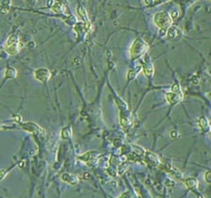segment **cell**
Masks as SVG:
<instances>
[{
  "instance_id": "obj_1",
  "label": "cell",
  "mask_w": 211,
  "mask_h": 198,
  "mask_svg": "<svg viewBox=\"0 0 211 198\" xmlns=\"http://www.w3.org/2000/svg\"><path fill=\"white\" fill-rule=\"evenodd\" d=\"M153 23L161 30H166L172 26V18L168 13L159 12L153 17Z\"/></svg>"
},
{
  "instance_id": "obj_2",
  "label": "cell",
  "mask_w": 211,
  "mask_h": 198,
  "mask_svg": "<svg viewBox=\"0 0 211 198\" xmlns=\"http://www.w3.org/2000/svg\"><path fill=\"white\" fill-rule=\"evenodd\" d=\"M148 50V45L141 38H137L134 41L133 45H132L131 50H130V56L132 59L140 58L141 56L144 55Z\"/></svg>"
},
{
  "instance_id": "obj_3",
  "label": "cell",
  "mask_w": 211,
  "mask_h": 198,
  "mask_svg": "<svg viewBox=\"0 0 211 198\" xmlns=\"http://www.w3.org/2000/svg\"><path fill=\"white\" fill-rule=\"evenodd\" d=\"M20 39L17 34H12L7 38L6 43L4 45V50L6 53H9V55H17L20 51Z\"/></svg>"
},
{
  "instance_id": "obj_4",
  "label": "cell",
  "mask_w": 211,
  "mask_h": 198,
  "mask_svg": "<svg viewBox=\"0 0 211 198\" xmlns=\"http://www.w3.org/2000/svg\"><path fill=\"white\" fill-rule=\"evenodd\" d=\"M34 77L41 83H47L51 78V71L47 68H38L35 70Z\"/></svg>"
},
{
  "instance_id": "obj_5",
  "label": "cell",
  "mask_w": 211,
  "mask_h": 198,
  "mask_svg": "<svg viewBox=\"0 0 211 198\" xmlns=\"http://www.w3.org/2000/svg\"><path fill=\"white\" fill-rule=\"evenodd\" d=\"M183 33L179 28L175 26H171L167 29V37L171 40H179L182 38Z\"/></svg>"
},
{
  "instance_id": "obj_6",
  "label": "cell",
  "mask_w": 211,
  "mask_h": 198,
  "mask_svg": "<svg viewBox=\"0 0 211 198\" xmlns=\"http://www.w3.org/2000/svg\"><path fill=\"white\" fill-rule=\"evenodd\" d=\"M183 98V94L182 92H169V93L166 94V99L167 101L169 102L170 104H176L179 101H181Z\"/></svg>"
},
{
  "instance_id": "obj_7",
  "label": "cell",
  "mask_w": 211,
  "mask_h": 198,
  "mask_svg": "<svg viewBox=\"0 0 211 198\" xmlns=\"http://www.w3.org/2000/svg\"><path fill=\"white\" fill-rule=\"evenodd\" d=\"M22 128L27 130V131H29V132H32V133H41V134L44 133L43 129L40 128L37 124L32 123V122H28V123L23 124V125H22Z\"/></svg>"
},
{
  "instance_id": "obj_8",
  "label": "cell",
  "mask_w": 211,
  "mask_h": 198,
  "mask_svg": "<svg viewBox=\"0 0 211 198\" xmlns=\"http://www.w3.org/2000/svg\"><path fill=\"white\" fill-rule=\"evenodd\" d=\"M97 156H98V153H97V152H89V153L85 154V155L80 156L79 158H78V160L86 162V164L92 165V164H94V162L96 161Z\"/></svg>"
},
{
  "instance_id": "obj_9",
  "label": "cell",
  "mask_w": 211,
  "mask_h": 198,
  "mask_svg": "<svg viewBox=\"0 0 211 198\" xmlns=\"http://www.w3.org/2000/svg\"><path fill=\"white\" fill-rule=\"evenodd\" d=\"M145 161L148 165H153V166H158L160 164V159L156 154L151 153V152H145Z\"/></svg>"
},
{
  "instance_id": "obj_10",
  "label": "cell",
  "mask_w": 211,
  "mask_h": 198,
  "mask_svg": "<svg viewBox=\"0 0 211 198\" xmlns=\"http://www.w3.org/2000/svg\"><path fill=\"white\" fill-rule=\"evenodd\" d=\"M61 178L62 181L69 184V185H77L78 182H79V178H78L77 175H71V173H64V175H62Z\"/></svg>"
},
{
  "instance_id": "obj_11",
  "label": "cell",
  "mask_w": 211,
  "mask_h": 198,
  "mask_svg": "<svg viewBox=\"0 0 211 198\" xmlns=\"http://www.w3.org/2000/svg\"><path fill=\"white\" fill-rule=\"evenodd\" d=\"M52 9L54 10L55 13H69V9L68 7L66 6V4L63 3V2H55L54 5L52 6Z\"/></svg>"
},
{
  "instance_id": "obj_12",
  "label": "cell",
  "mask_w": 211,
  "mask_h": 198,
  "mask_svg": "<svg viewBox=\"0 0 211 198\" xmlns=\"http://www.w3.org/2000/svg\"><path fill=\"white\" fill-rule=\"evenodd\" d=\"M142 67H143V71H144L145 74H147V75H153V72H155V67H153V65L150 62L149 59L145 60V63Z\"/></svg>"
},
{
  "instance_id": "obj_13",
  "label": "cell",
  "mask_w": 211,
  "mask_h": 198,
  "mask_svg": "<svg viewBox=\"0 0 211 198\" xmlns=\"http://www.w3.org/2000/svg\"><path fill=\"white\" fill-rule=\"evenodd\" d=\"M185 186L191 190H196L199 186V182L195 178H188L185 181Z\"/></svg>"
},
{
  "instance_id": "obj_14",
  "label": "cell",
  "mask_w": 211,
  "mask_h": 198,
  "mask_svg": "<svg viewBox=\"0 0 211 198\" xmlns=\"http://www.w3.org/2000/svg\"><path fill=\"white\" fill-rule=\"evenodd\" d=\"M10 6H12V2L10 1H2L0 2V12L1 13H7L10 9Z\"/></svg>"
},
{
  "instance_id": "obj_15",
  "label": "cell",
  "mask_w": 211,
  "mask_h": 198,
  "mask_svg": "<svg viewBox=\"0 0 211 198\" xmlns=\"http://www.w3.org/2000/svg\"><path fill=\"white\" fill-rule=\"evenodd\" d=\"M77 13H78V15L80 16V18H82V20L83 21V23H86V22H89V19H88V13H86V9H83V6H78V9H77Z\"/></svg>"
},
{
  "instance_id": "obj_16",
  "label": "cell",
  "mask_w": 211,
  "mask_h": 198,
  "mask_svg": "<svg viewBox=\"0 0 211 198\" xmlns=\"http://www.w3.org/2000/svg\"><path fill=\"white\" fill-rule=\"evenodd\" d=\"M141 68H142V67L139 66V67H136V68L130 69L128 71V80H133L134 77H136V75L140 72Z\"/></svg>"
},
{
  "instance_id": "obj_17",
  "label": "cell",
  "mask_w": 211,
  "mask_h": 198,
  "mask_svg": "<svg viewBox=\"0 0 211 198\" xmlns=\"http://www.w3.org/2000/svg\"><path fill=\"white\" fill-rule=\"evenodd\" d=\"M199 125H200V127H201V129L204 130V131H206V130L209 129V124H208V121H207V119L205 118V117H202V118H200Z\"/></svg>"
},
{
  "instance_id": "obj_18",
  "label": "cell",
  "mask_w": 211,
  "mask_h": 198,
  "mask_svg": "<svg viewBox=\"0 0 211 198\" xmlns=\"http://www.w3.org/2000/svg\"><path fill=\"white\" fill-rule=\"evenodd\" d=\"M71 135H72V130L70 127H66V128L62 129V131H61V137L62 138L67 139V138H69Z\"/></svg>"
},
{
  "instance_id": "obj_19",
  "label": "cell",
  "mask_w": 211,
  "mask_h": 198,
  "mask_svg": "<svg viewBox=\"0 0 211 198\" xmlns=\"http://www.w3.org/2000/svg\"><path fill=\"white\" fill-rule=\"evenodd\" d=\"M5 77H6V78H15L17 77V70L12 68V67H9L5 71Z\"/></svg>"
},
{
  "instance_id": "obj_20",
  "label": "cell",
  "mask_w": 211,
  "mask_h": 198,
  "mask_svg": "<svg viewBox=\"0 0 211 198\" xmlns=\"http://www.w3.org/2000/svg\"><path fill=\"white\" fill-rule=\"evenodd\" d=\"M127 168H128V163H127V162H125V163H121L120 166L118 168V175H121V173H124L126 171Z\"/></svg>"
},
{
  "instance_id": "obj_21",
  "label": "cell",
  "mask_w": 211,
  "mask_h": 198,
  "mask_svg": "<svg viewBox=\"0 0 211 198\" xmlns=\"http://www.w3.org/2000/svg\"><path fill=\"white\" fill-rule=\"evenodd\" d=\"M205 180H206L207 183H211V170L205 173Z\"/></svg>"
},
{
  "instance_id": "obj_22",
  "label": "cell",
  "mask_w": 211,
  "mask_h": 198,
  "mask_svg": "<svg viewBox=\"0 0 211 198\" xmlns=\"http://www.w3.org/2000/svg\"><path fill=\"white\" fill-rule=\"evenodd\" d=\"M6 175H7V171H6V170H4V169L0 170V181L3 180V178H4L5 177H6Z\"/></svg>"
},
{
  "instance_id": "obj_23",
  "label": "cell",
  "mask_w": 211,
  "mask_h": 198,
  "mask_svg": "<svg viewBox=\"0 0 211 198\" xmlns=\"http://www.w3.org/2000/svg\"><path fill=\"white\" fill-rule=\"evenodd\" d=\"M131 197H132V195H131L130 192H125V193L121 195L120 198H131Z\"/></svg>"
},
{
  "instance_id": "obj_24",
  "label": "cell",
  "mask_w": 211,
  "mask_h": 198,
  "mask_svg": "<svg viewBox=\"0 0 211 198\" xmlns=\"http://www.w3.org/2000/svg\"><path fill=\"white\" fill-rule=\"evenodd\" d=\"M13 119H15L17 122H21V120H22V118L19 115H13Z\"/></svg>"
},
{
  "instance_id": "obj_25",
  "label": "cell",
  "mask_w": 211,
  "mask_h": 198,
  "mask_svg": "<svg viewBox=\"0 0 211 198\" xmlns=\"http://www.w3.org/2000/svg\"><path fill=\"white\" fill-rule=\"evenodd\" d=\"M199 198H204V197H203V196H199Z\"/></svg>"
}]
</instances>
